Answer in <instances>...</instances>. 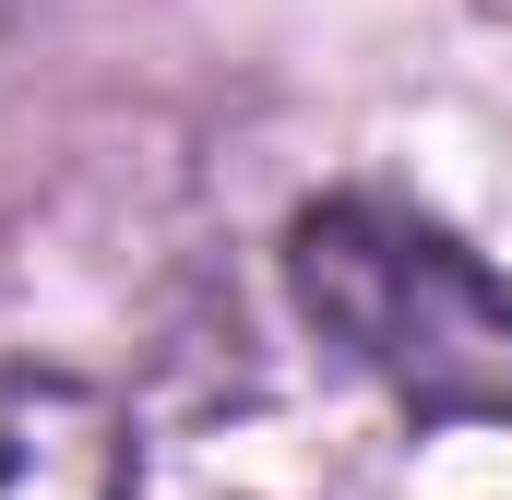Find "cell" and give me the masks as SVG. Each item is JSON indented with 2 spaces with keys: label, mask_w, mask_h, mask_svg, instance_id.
<instances>
[{
  "label": "cell",
  "mask_w": 512,
  "mask_h": 500,
  "mask_svg": "<svg viewBox=\"0 0 512 500\" xmlns=\"http://www.w3.org/2000/svg\"><path fill=\"white\" fill-rule=\"evenodd\" d=\"M286 298L405 417H429V429L512 417V286L441 215H417L393 191L310 203L286 227Z\"/></svg>",
  "instance_id": "6da1fadb"
},
{
  "label": "cell",
  "mask_w": 512,
  "mask_h": 500,
  "mask_svg": "<svg viewBox=\"0 0 512 500\" xmlns=\"http://www.w3.org/2000/svg\"><path fill=\"white\" fill-rule=\"evenodd\" d=\"M0 500H143L131 417L72 370L0 358Z\"/></svg>",
  "instance_id": "7a4b0ae2"
}]
</instances>
